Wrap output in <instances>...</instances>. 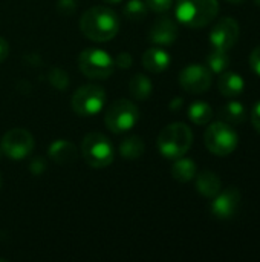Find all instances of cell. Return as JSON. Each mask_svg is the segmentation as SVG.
<instances>
[{"mask_svg":"<svg viewBox=\"0 0 260 262\" xmlns=\"http://www.w3.org/2000/svg\"><path fill=\"white\" fill-rule=\"evenodd\" d=\"M80 29L89 40L104 43L118 34L120 17L109 6H93L81 15Z\"/></svg>","mask_w":260,"mask_h":262,"instance_id":"obj_1","label":"cell"},{"mask_svg":"<svg viewBox=\"0 0 260 262\" xmlns=\"http://www.w3.org/2000/svg\"><path fill=\"white\" fill-rule=\"evenodd\" d=\"M219 12L218 0H178L175 6L176 18L193 29L210 25Z\"/></svg>","mask_w":260,"mask_h":262,"instance_id":"obj_2","label":"cell"},{"mask_svg":"<svg viewBox=\"0 0 260 262\" xmlns=\"http://www.w3.org/2000/svg\"><path fill=\"white\" fill-rule=\"evenodd\" d=\"M193 144V132L185 123H172L158 135V149L166 158L184 157Z\"/></svg>","mask_w":260,"mask_h":262,"instance_id":"obj_3","label":"cell"},{"mask_svg":"<svg viewBox=\"0 0 260 262\" xmlns=\"http://www.w3.org/2000/svg\"><path fill=\"white\" fill-rule=\"evenodd\" d=\"M81 155L90 167H107L115 158L113 144L106 135L100 132H90L81 141Z\"/></svg>","mask_w":260,"mask_h":262,"instance_id":"obj_4","label":"cell"},{"mask_svg":"<svg viewBox=\"0 0 260 262\" xmlns=\"http://www.w3.org/2000/svg\"><path fill=\"white\" fill-rule=\"evenodd\" d=\"M207 149L218 157H227L238 147L239 137L236 130L225 121H216L210 124L204 134Z\"/></svg>","mask_w":260,"mask_h":262,"instance_id":"obj_5","label":"cell"},{"mask_svg":"<svg viewBox=\"0 0 260 262\" xmlns=\"http://www.w3.org/2000/svg\"><path fill=\"white\" fill-rule=\"evenodd\" d=\"M78 68L87 78L106 80L115 69L113 58L103 49L87 48L78 55Z\"/></svg>","mask_w":260,"mask_h":262,"instance_id":"obj_6","label":"cell"},{"mask_svg":"<svg viewBox=\"0 0 260 262\" xmlns=\"http://www.w3.org/2000/svg\"><path fill=\"white\" fill-rule=\"evenodd\" d=\"M139 120V111L135 103L130 100H116L113 101L106 115H104V123L109 130L113 134H124L130 130Z\"/></svg>","mask_w":260,"mask_h":262,"instance_id":"obj_7","label":"cell"},{"mask_svg":"<svg viewBox=\"0 0 260 262\" xmlns=\"http://www.w3.org/2000/svg\"><path fill=\"white\" fill-rule=\"evenodd\" d=\"M106 91L98 84L80 86L70 98L72 109L80 117H93L104 107Z\"/></svg>","mask_w":260,"mask_h":262,"instance_id":"obj_8","label":"cell"},{"mask_svg":"<svg viewBox=\"0 0 260 262\" xmlns=\"http://www.w3.org/2000/svg\"><path fill=\"white\" fill-rule=\"evenodd\" d=\"M34 137L29 130L14 127L2 138V152L11 160H23L34 150Z\"/></svg>","mask_w":260,"mask_h":262,"instance_id":"obj_9","label":"cell"},{"mask_svg":"<svg viewBox=\"0 0 260 262\" xmlns=\"http://www.w3.org/2000/svg\"><path fill=\"white\" fill-rule=\"evenodd\" d=\"M213 75L210 68L204 64H188L179 74V84L184 91L190 94H202L207 92L211 86Z\"/></svg>","mask_w":260,"mask_h":262,"instance_id":"obj_10","label":"cell"},{"mask_svg":"<svg viewBox=\"0 0 260 262\" xmlns=\"http://www.w3.org/2000/svg\"><path fill=\"white\" fill-rule=\"evenodd\" d=\"M239 25L231 17H224L216 21L210 32V43L215 49L230 51L239 40Z\"/></svg>","mask_w":260,"mask_h":262,"instance_id":"obj_11","label":"cell"},{"mask_svg":"<svg viewBox=\"0 0 260 262\" xmlns=\"http://www.w3.org/2000/svg\"><path fill=\"white\" fill-rule=\"evenodd\" d=\"M241 206V192L236 187H228L224 192H219L213 203L211 212L219 220H230L236 215Z\"/></svg>","mask_w":260,"mask_h":262,"instance_id":"obj_12","label":"cell"},{"mask_svg":"<svg viewBox=\"0 0 260 262\" xmlns=\"http://www.w3.org/2000/svg\"><path fill=\"white\" fill-rule=\"evenodd\" d=\"M179 35V28L175 20L169 17H159L155 20L149 31V40L158 46H170L176 41Z\"/></svg>","mask_w":260,"mask_h":262,"instance_id":"obj_13","label":"cell"},{"mask_svg":"<svg viewBox=\"0 0 260 262\" xmlns=\"http://www.w3.org/2000/svg\"><path fill=\"white\" fill-rule=\"evenodd\" d=\"M48 152H49L51 160L58 166L72 164L78 157V150L75 144L67 140H55L54 143L49 144Z\"/></svg>","mask_w":260,"mask_h":262,"instance_id":"obj_14","label":"cell"},{"mask_svg":"<svg viewBox=\"0 0 260 262\" xmlns=\"http://www.w3.org/2000/svg\"><path fill=\"white\" fill-rule=\"evenodd\" d=\"M170 61V55L161 48H150L143 54V66L153 74H159L169 69Z\"/></svg>","mask_w":260,"mask_h":262,"instance_id":"obj_15","label":"cell"},{"mask_svg":"<svg viewBox=\"0 0 260 262\" xmlns=\"http://www.w3.org/2000/svg\"><path fill=\"white\" fill-rule=\"evenodd\" d=\"M244 88H245V81L236 72L224 71L218 80V89L224 97H238L244 92Z\"/></svg>","mask_w":260,"mask_h":262,"instance_id":"obj_16","label":"cell"},{"mask_svg":"<svg viewBox=\"0 0 260 262\" xmlns=\"http://www.w3.org/2000/svg\"><path fill=\"white\" fill-rule=\"evenodd\" d=\"M222 189L221 178L210 170H204L196 178V190L205 198H215Z\"/></svg>","mask_w":260,"mask_h":262,"instance_id":"obj_17","label":"cell"},{"mask_svg":"<svg viewBox=\"0 0 260 262\" xmlns=\"http://www.w3.org/2000/svg\"><path fill=\"white\" fill-rule=\"evenodd\" d=\"M153 91V84L150 81L149 77H146L144 74H135L130 81H129V92L132 94L133 98L144 101L152 95Z\"/></svg>","mask_w":260,"mask_h":262,"instance_id":"obj_18","label":"cell"},{"mask_svg":"<svg viewBox=\"0 0 260 262\" xmlns=\"http://www.w3.org/2000/svg\"><path fill=\"white\" fill-rule=\"evenodd\" d=\"M219 117L221 121H225L228 124H241L247 120V109L239 101H230L221 107Z\"/></svg>","mask_w":260,"mask_h":262,"instance_id":"obj_19","label":"cell"},{"mask_svg":"<svg viewBox=\"0 0 260 262\" xmlns=\"http://www.w3.org/2000/svg\"><path fill=\"white\" fill-rule=\"evenodd\" d=\"M172 177L179 183H188L196 177V164L192 158H176L172 166Z\"/></svg>","mask_w":260,"mask_h":262,"instance_id":"obj_20","label":"cell"},{"mask_svg":"<svg viewBox=\"0 0 260 262\" xmlns=\"http://www.w3.org/2000/svg\"><path fill=\"white\" fill-rule=\"evenodd\" d=\"M144 149H146L144 141L138 135L127 137L120 143V155L126 160H136V158L143 157Z\"/></svg>","mask_w":260,"mask_h":262,"instance_id":"obj_21","label":"cell"},{"mask_svg":"<svg viewBox=\"0 0 260 262\" xmlns=\"http://www.w3.org/2000/svg\"><path fill=\"white\" fill-rule=\"evenodd\" d=\"M188 118L195 124L204 126V124L210 123V120L213 118V109L205 101H193L188 106Z\"/></svg>","mask_w":260,"mask_h":262,"instance_id":"obj_22","label":"cell"},{"mask_svg":"<svg viewBox=\"0 0 260 262\" xmlns=\"http://www.w3.org/2000/svg\"><path fill=\"white\" fill-rule=\"evenodd\" d=\"M207 63L211 72L215 74H222L224 71H227V68L230 66V55L228 51H222V49H215L208 54L207 57Z\"/></svg>","mask_w":260,"mask_h":262,"instance_id":"obj_23","label":"cell"},{"mask_svg":"<svg viewBox=\"0 0 260 262\" xmlns=\"http://www.w3.org/2000/svg\"><path fill=\"white\" fill-rule=\"evenodd\" d=\"M123 14L130 21H141L147 15V5L143 0H129L123 8Z\"/></svg>","mask_w":260,"mask_h":262,"instance_id":"obj_24","label":"cell"},{"mask_svg":"<svg viewBox=\"0 0 260 262\" xmlns=\"http://www.w3.org/2000/svg\"><path fill=\"white\" fill-rule=\"evenodd\" d=\"M48 77H49V83H51L57 91H64V89H67V86H69V75H67V72H66L64 69H61V68H58V66H54V68L49 71Z\"/></svg>","mask_w":260,"mask_h":262,"instance_id":"obj_25","label":"cell"},{"mask_svg":"<svg viewBox=\"0 0 260 262\" xmlns=\"http://www.w3.org/2000/svg\"><path fill=\"white\" fill-rule=\"evenodd\" d=\"M57 11L63 17H69L77 11V0H58Z\"/></svg>","mask_w":260,"mask_h":262,"instance_id":"obj_26","label":"cell"},{"mask_svg":"<svg viewBox=\"0 0 260 262\" xmlns=\"http://www.w3.org/2000/svg\"><path fill=\"white\" fill-rule=\"evenodd\" d=\"M144 3L153 12H166L172 8L173 0H144Z\"/></svg>","mask_w":260,"mask_h":262,"instance_id":"obj_27","label":"cell"},{"mask_svg":"<svg viewBox=\"0 0 260 262\" xmlns=\"http://www.w3.org/2000/svg\"><path fill=\"white\" fill-rule=\"evenodd\" d=\"M113 63H115V66H118L120 69H129V68L132 66V63H133V58H132L130 52L124 51V52H120V54L115 57Z\"/></svg>","mask_w":260,"mask_h":262,"instance_id":"obj_28","label":"cell"},{"mask_svg":"<svg viewBox=\"0 0 260 262\" xmlns=\"http://www.w3.org/2000/svg\"><path fill=\"white\" fill-rule=\"evenodd\" d=\"M29 170H31V173L35 175V177L41 175V173L46 170V161H44V158H41V157L34 158V160L31 161V164H29Z\"/></svg>","mask_w":260,"mask_h":262,"instance_id":"obj_29","label":"cell"},{"mask_svg":"<svg viewBox=\"0 0 260 262\" xmlns=\"http://www.w3.org/2000/svg\"><path fill=\"white\" fill-rule=\"evenodd\" d=\"M250 66H251V71L260 77V46L253 49V52L250 54Z\"/></svg>","mask_w":260,"mask_h":262,"instance_id":"obj_30","label":"cell"},{"mask_svg":"<svg viewBox=\"0 0 260 262\" xmlns=\"http://www.w3.org/2000/svg\"><path fill=\"white\" fill-rule=\"evenodd\" d=\"M251 121H253L254 129L260 134V101L256 103V106L251 111Z\"/></svg>","mask_w":260,"mask_h":262,"instance_id":"obj_31","label":"cell"},{"mask_svg":"<svg viewBox=\"0 0 260 262\" xmlns=\"http://www.w3.org/2000/svg\"><path fill=\"white\" fill-rule=\"evenodd\" d=\"M8 55H9V45L3 37H0V63L5 61Z\"/></svg>","mask_w":260,"mask_h":262,"instance_id":"obj_32","label":"cell"},{"mask_svg":"<svg viewBox=\"0 0 260 262\" xmlns=\"http://www.w3.org/2000/svg\"><path fill=\"white\" fill-rule=\"evenodd\" d=\"M182 98L181 97H176V98H173L172 101H170V109L172 111H178V109H181V106H182Z\"/></svg>","mask_w":260,"mask_h":262,"instance_id":"obj_33","label":"cell"},{"mask_svg":"<svg viewBox=\"0 0 260 262\" xmlns=\"http://www.w3.org/2000/svg\"><path fill=\"white\" fill-rule=\"evenodd\" d=\"M104 3H107V5H118V3H121L123 0H103Z\"/></svg>","mask_w":260,"mask_h":262,"instance_id":"obj_34","label":"cell"},{"mask_svg":"<svg viewBox=\"0 0 260 262\" xmlns=\"http://www.w3.org/2000/svg\"><path fill=\"white\" fill-rule=\"evenodd\" d=\"M227 2H230V3H233V5H239V3H242V2H245V0H227Z\"/></svg>","mask_w":260,"mask_h":262,"instance_id":"obj_35","label":"cell"},{"mask_svg":"<svg viewBox=\"0 0 260 262\" xmlns=\"http://www.w3.org/2000/svg\"><path fill=\"white\" fill-rule=\"evenodd\" d=\"M254 2H256V5L260 8V0H254Z\"/></svg>","mask_w":260,"mask_h":262,"instance_id":"obj_36","label":"cell"},{"mask_svg":"<svg viewBox=\"0 0 260 262\" xmlns=\"http://www.w3.org/2000/svg\"><path fill=\"white\" fill-rule=\"evenodd\" d=\"M0 186H2V175H0Z\"/></svg>","mask_w":260,"mask_h":262,"instance_id":"obj_37","label":"cell"},{"mask_svg":"<svg viewBox=\"0 0 260 262\" xmlns=\"http://www.w3.org/2000/svg\"><path fill=\"white\" fill-rule=\"evenodd\" d=\"M0 155H2V146H0Z\"/></svg>","mask_w":260,"mask_h":262,"instance_id":"obj_38","label":"cell"}]
</instances>
